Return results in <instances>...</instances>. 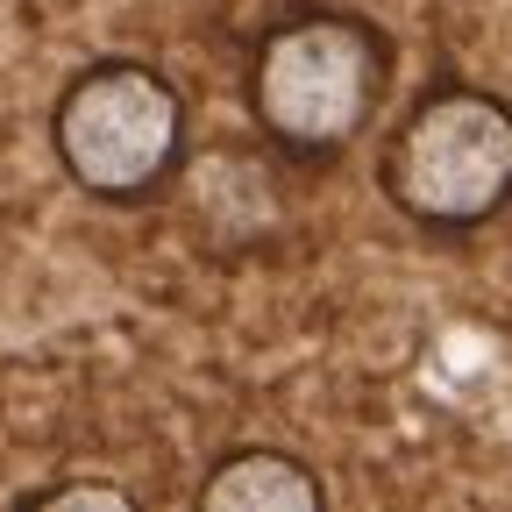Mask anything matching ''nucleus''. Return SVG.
<instances>
[{
	"label": "nucleus",
	"mask_w": 512,
	"mask_h": 512,
	"mask_svg": "<svg viewBox=\"0 0 512 512\" xmlns=\"http://www.w3.org/2000/svg\"><path fill=\"white\" fill-rule=\"evenodd\" d=\"M399 43L363 8L306 0L278 15L249 50V121L285 164H335L384 114Z\"/></svg>",
	"instance_id": "obj_1"
},
{
	"label": "nucleus",
	"mask_w": 512,
	"mask_h": 512,
	"mask_svg": "<svg viewBox=\"0 0 512 512\" xmlns=\"http://www.w3.org/2000/svg\"><path fill=\"white\" fill-rule=\"evenodd\" d=\"M377 192L427 235H477L512 207V100L470 79L427 86L377 150Z\"/></svg>",
	"instance_id": "obj_2"
},
{
	"label": "nucleus",
	"mask_w": 512,
	"mask_h": 512,
	"mask_svg": "<svg viewBox=\"0 0 512 512\" xmlns=\"http://www.w3.org/2000/svg\"><path fill=\"white\" fill-rule=\"evenodd\" d=\"M50 157L86 200L143 207L185 164V93L143 57H100L50 100Z\"/></svg>",
	"instance_id": "obj_3"
},
{
	"label": "nucleus",
	"mask_w": 512,
	"mask_h": 512,
	"mask_svg": "<svg viewBox=\"0 0 512 512\" xmlns=\"http://www.w3.org/2000/svg\"><path fill=\"white\" fill-rule=\"evenodd\" d=\"M200 512H320L328 505V484L306 456L292 448H271V441H249V448H228V456L200 477Z\"/></svg>",
	"instance_id": "obj_4"
},
{
	"label": "nucleus",
	"mask_w": 512,
	"mask_h": 512,
	"mask_svg": "<svg viewBox=\"0 0 512 512\" xmlns=\"http://www.w3.org/2000/svg\"><path fill=\"white\" fill-rule=\"evenodd\" d=\"M22 505H114V512H128V505H136V491H128V484H114V477H57V484H36Z\"/></svg>",
	"instance_id": "obj_5"
}]
</instances>
